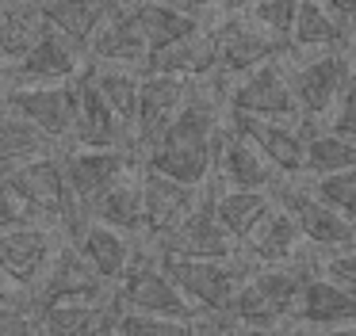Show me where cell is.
Listing matches in <instances>:
<instances>
[{"label": "cell", "instance_id": "cell-41", "mask_svg": "<svg viewBox=\"0 0 356 336\" xmlns=\"http://www.w3.org/2000/svg\"><path fill=\"white\" fill-rule=\"evenodd\" d=\"M318 336H356V325H341V328H325Z\"/></svg>", "mask_w": 356, "mask_h": 336}, {"label": "cell", "instance_id": "cell-5", "mask_svg": "<svg viewBox=\"0 0 356 336\" xmlns=\"http://www.w3.org/2000/svg\"><path fill=\"white\" fill-rule=\"evenodd\" d=\"M108 298V283L77 256L73 244H58L54 260L47 264L42 279L35 283V290L27 294L31 310H47V305H62V302H104Z\"/></svg>", "mask_w": 356, "mask_h": 336}, {"label": "cell", "instance_id": "cell-18", "mask_svg": "<svg viewBox=\"0 0 356 336\" xmlns=\"http://www.w3.org/2000/svg\"><path fill=\"white\" fill-rule=\"evenodd\" d=\"M215 176L230 183V191H272L276 187L272 165L249 142H241L238 134H230V130H222V142H218Z\"/></svg>", "mask_w": 356, "mask_h": 336}, {"label": "cell", "instance_id": "cell-17", "mask_svg": "<svg viewBox=\"0 0 356 336\" xmlns=\"http://www.w3.org/2000/svg\"><path fill=\"white\" fill-rule=\"evenodd\" d=\"M134 27H138L142 42H146V58L157 50L192 38L200 27H207L203 15H211L215 8H192V4H131Z\"/></svg>", "mask_w": 356, "mask_h": 336}, {"label": "cell", "instance_id": "cell-12", "mask_svg": "<svg viewBox=\"0 0 356 336\" xmlns=\"http://www.w3.org/2000/svg\"><path fill=\"white\" fill-rule=\"evenodd\" d=\"M134 153H88V149H77V153H65L62 157V176H65V187H70L77 210L88 218V206L111 191L119 180H127V172H134Z\"/></svg>", "mask_w": 356, "mask_h": 336}, {"label": "cell", "instance_id": "cell-8", "mask_svg": "<svg viewBox=\"0 0 356 336\" xmlns=\"http://www.w3.org/2000/svg\"><path fill=\"white\" fill-rule=\"evenodd\" d=\"M4 111L16 119L31 122L39 134H47L50 142H65L73 134V111H77V81L58 84V88H12L0 92Z\"/></svg>", "mask_w": 356, "mask_h": 336}, {"label": "cell", "instance_id": "cell-28", "mask_svg": "<svg viewBox=\"0 0 356 336\" xmlns=\"http://www.w3.org/2000/svg\"><path fill=\"white\" fill-rule=\"evenodd\" d=\"M307 279H310V267L307 264H284V267H261V271L249 279V287H253L257 294L272 305V310H280L287 321H291L295 302H299Z\"/></svg>", "mask_w": 356, "mask_h": 336}, {"label": "cell", "instance_id": "cell-44", "mask_svg": "<svg viewBox=\"0 0 356 336\" xmlns=\"http://www.w3.org/2000/svg\"><path fill=\"white\" fill-rule=\"evenodd\" d=\"M0 111H4V103H0Z\"/></svg>", "mask_w": 356, "mask_h": 336}, {"label": "cell", "instance_id": "cell-40", "mask_svg": "<svg viewBox=\"0 0 356 336\" xmlns=\"http://www.w3.org/2000/svg\"><path fill=\"white\" fill-rule=\"evenodd\" d=\"M222 336H287V333H257V328H241V325H222Z\"/></svg>", "mask_w": 356, "mask_h": 336}, {"label": "cell", "instance_id": "cell-13", "mask_svg": "<svg viewBox=\"0 0 356 336\" xmlns=\"http://www.w3.org/2000/svg\"><path fill=\"white\" fill-rule=\"evenodd\" d=\"M138 191H142V241H157V244L169 233H177L195 214V206L203 203L195 187H180V183L154 172H142Z\"/></svg>", "mask_w": 356, "mask_h": 336}, {"label": "cell", "instance_id": "cell-25", "mask_svg": "<svg viewBox=\"0 0 356 336\" xmlns=\"http://www.w3.org/2000/svg\"><path fill=\"white\" fill-rule=\"evenodd\" d=\"M39 15L47 23V31H54L58 38L73 46V50L85 58L88 46H92L96 31H100L108 4H39Z\"/></svg>", "mask_w": 356, "mask_h": 336}, {"label": "cell", "instance_id": "cell-21", "mask_svg": "<svg viewBox=\"0 0 356 336\" xmlns=\"http://www.w3.org/2000/svg\"><path fill=\"white\" fill-rule=\"evenodd\" d=\"M299 249H302V237L295 229V221L272 203V210L261 218V226L245 237V256L257 260L261 267H284V264H295L299 260Z\"/></svg>", "mask_w": 356, "mask_h": 336}, {"label": "cell", "instance_id": "cell-26", "mask_svg": "<svg viewBox=\"0 0 356 336\" xmlns=\"http://www.w3.org/2000/svg\"><path fill=\"white\" fill-rule=\"evenodd\" d=\"M58 145L50 142L47 134L31 126V122L16 119V115L0 111V176L12 172V168H24L31 160H42V157H54Z\"/></svg>", "mask_w": 356, "mask_h": 336}, {"label": "cell", "instance_id": "cell-16", "mask_svg": "<svg viewBox=\"0 0 356 336\" xmlns=\"http://www.w3.org/2000/svg\"><path fill=\"white\" fill-rule=\"evenodd\" d=\"M88 58L92 65L104 69H127L134 73L146 65V42H142L138 27H134V12L131 4H108V15H104L100 31H96L92 46H88Z\"/></svg>", "mask_w": 356, "mask_h": 336}, {"label": "cell", "instance_id": "cell-27", "mask_svg": "<svg viewBox=\"0 0 356 336\" xmlns=\"http://www.w3.org/2000/svg\"><path fill=\"white\" fill-rule=\"evenodd\" d=\"M42 31L47 23L39 15V4H0V65H16Z\"/></svg>", "mask_w": 356, "mask_h": 336}, {"label": "cell", "instance_id": "cell-1", "mask_svg": "<svg viewBox=\"0 0 356 336\" xmlns=\"http://www.w3.org/2000/svg\"><path fill=\"white\" fill-rule=\"evenodd\" d=\"M157 256V252H154ZM161 275L177 287V294L192 305L203 317H218L222 321L226 305L234 302V294L245 283V264L230 260V264H215V260H172V256H157Z\"/></svg>", "mask_w": 356, "mask_h": 336}, {"label": "cell", "instance_id": "cell-6", "mask_svg": "<svg viewBox=\"0 0 356 336\" xmlns=\"http://www.w3.org/2000/svg\"><path fill=\"white\" fill-rule=\"evenodd\" d=\"M353 58L348 53H318V58L302 61L287 73L291 84V99L302 122H314L318 115H330L337 96L345 92L348 76H353Z\"/></svg>", "mask_w": 356, "mask_h": 336}, {"label": "cell", "instance_id": "cell-38", "mask_svg": "<svg viewBox=\"0 0 356 336\" xmlns=\"http://www.w3.org/2000/svg\"><path fill=\"white\" fill-rule=\"evenodd\" d=\"M24 226H39V221H35L31 210H27V206L8 191V183L0 180V233H8V229H24Z\"/></svg>", "mask_w": 356, "mask_h": 336}, {"label": "cell", "instance_id": "cell-15", "mask_svg": "<svg viewBox=\"0 0 356 336\" xmlns=\"http://www.w3.org/2000/svg\"><path fill=\"white\" fill-rule=\"evenodd\" d=\"M73 142L88 153H131V130L108 111L100 92L85 73L77 76V111H73Z\"/></svg>", "mask_w": 356, "mask_h": 336}, {"label": "cell", "instance_id": "cell-35", "mask_svg": "<svg viewBox=\"0 0 356 336\" xmlns=\"http://www.w3.org/2000/svg\"><path fill=\"white\" fill-rule=\"evenodd\" d=\"M0 336H42L39 313L31 310V302H27V298L0 302Z\"/></svg>", "mask_w": 356, "mask_h": 336}, {"label": "cell", "instance_id": "cell-4", "mask_svg": "<svg viewBox=\"0 0 356 336\" xmlns=\"http://www.w3.org/2000/svg\"><path fill=\"white\" fill-rule=\"evenodd\" d=\"M276 199V206L295 221L299 237L314 249H330V252H348L356 249V226H348L341 214H333L325 203H318L310 195V187L302 183H284V187H272L268 191Z\"/></svg>", "mask_w": 356, "mask_h": 336}, {"label": "cell", "instance_id": "cell-7", "mask_svg": "<svg viewBox=\"0 0 356 336\" xmlns=\"http://www.w3.org/2000/svg\"><path fill=\"white\" fill-rule=\"evenodd\" d=\"M192 92H195L192 84L177 81V76H157V73L138 76V107H134L131 145L142 153V157L157 145V137L165 134V126L184 111V103L192 99Z\"/></svg>", "mask_w": 356, "mask_h": 336}, {"label": "cell", "instance_id": "cell-42", "mask_svg": "<svg viewBox=\"0 0 356 336\" xmlns=\"http://www.w3.org/2000/svg\"><path fill=\"white\" fill-rule=\"evenodd\" d=\"M12 298H16V294H12V290L4 287V283H0V302H12Z\"/></svg>", "mask_w": 356, "mask_h": 336}, {"label": "cell", "instance_id": "cell-43", "mask_svg": "<svg viewBox=\"0 0 356 336\" xmlns=\"http://www.w3.org/2000/svg\"><path fill=\"white\" fill-rule=\"evenodd\" d=\"M200 336H222V325H215V328H207V333H200Z\"/></svg>", "mask_w": 356, "mask_h": 336}, {"label": "cell", "instance_id": "cell-10", "mask_svg": "<svg viewBox=\"0 0 356 336\" xmlns=\"http://www.w3.org/2000/svg\"><path fill=\"white\" fill-rule=\"evenodd\" d=\"M58 252V233L47 226H24L0 233V283L31 294L35 283L42 279L47 264Z\"/></svg>", "mask_w": 356, "mask_h": 336}, {"label": "cell", "instance_id": "cell-29", "mask_svg": "<svg viewBox=\"0 0 356 336\" xmlns=\"http://www.w3.org/2000/svg\"><path fill=\"white\" fill-rule=\"evenodd\" d=\"M85 76L92 81V88L100 92V99L108 103V111L123 122L127 130L134 126V107H138V73L127 69H104V65H88Z\"/></svg>", "mask_w": 356, "mask_h": 336}, {"label": "cell", "instance_id": "cell-2", "mask_svg": "<svg viewBox=\"0 0 356 336\" xmlns=\"http://www.w3.org/2000/svg\"><path fill=\"white\" fill-rule=\"evenodd\" d=\"M115 305L127 313H146V317H165V321H207L203 313H195L192 305L177 294V287L161 275L154 249L134 252V264L127 267V275L119 279Z\"/></svg>", "mask_w": 356, "mask_h": 336}, {"label": "cell", "instance_id": "cell-3", "mask_svg": "<svg viewBox=\"0 0 356 336\" xmlns=\"http://www.w3.org/2000/svg\"><path fill=\"white\" fill-rule=\"evenodd\" d=\"M226 107L230 115H245V119H264V122H299L291 99V84H287V69L276 61H264L253 73L238 76L226 88Z\"/></svg>", "mask_w": 356, "mask_h": 336}, {"label": "cell", "instance_id": "cell-31", "mask_svg": "<svg viewBox=\"0 0 356 336\" xmlns=\"http://www.w3.org/2000/svg\"><path fill=\"white\" fill-rule=\"evenodd\" d=\"M111 302H62V305H47L39 310V328L42 336H81L104 317Z\"/></svg>", "mask_w": 356, "mask_h": 336}, {"label": "cell", "instance_id": "cell-24", "mask_svg": "<svg viewBox=\"0 0 356 336\" xmlns=\"http://www.w3.org/2000/svg\"><path fill=\"white\" fill-rule=\"evenodd\" d=\"M211 210H215V221L234 244L238 241L245 244V237L272 210V195L268 191H218V195H211Z\"/></svg>", "mask_w": 356, "mask_h": 336}, {"label": "cell", "instance_id": "cell-30", "mask_svg": "<svg viewBox=\"0 0 356 336\" xmlns=\"http://www.w3.org/2000/svg\"><path fill=\"white\" fill-rule=\"evenodd\" d=\"M356 168V142H345L337 134H318L307 122V176H337Z\"/></svg>", "mask_w": 356, "mask_h": 336}, {"label": "cell", "instance_id": "cell-36", "mask_svg": "<svg viewBox=\"0 0 356 336\" xmlns=\"http://www.w3.org/2000/svg\"><path fill=\"white\" fill-rule=\"evenodd\" d=\"M333 119H330V130L325 134H337V137H345V142H356V69H353V76H348V84H345V92L337 96V103H333Z\"/></svg>", "mask_w": 356, "mask_h": 336}, {"label": "cell", "instance_id": "cell-32", "mask_svg": "<svg viewBox=\"0 0 356 336\" xmlns=\"http://www.w3.org/2000/svg\"><path fill=\"white\" fill-rule=\"evenodd\" d=\"M222 325L218 317H207V321H165V317H146V313H127L119 310L115 317V328L119 336H200L207 328Z\"/></svg>", "mask_w": 356, "mask_h": 336}, {"label": "cell", "instance_id": "cell-11", "mask_svg": "<svg viewBox=\"0 0 356 336\" xmlns=\"http://www.w3.org/2000/svg\"><path fill=\"white\" fill-rule=\"evenodd\" d=\"M4 73H8L12 88H58V84H73L81 76V53L65 38H58L54 31H42L31 50Z\"/></svg>", "mask_w": 356, "mask_h": 336}, {"label": "cell", "instance_id": "cell-34", "mask_svg": "<svg viewBox=\"0 0 356 336\" xmlns=\"http://www.w3.org/2000/svg\"><path fill=\"white\" fill-rule=\"evenodd\" d=\"M241 12H245V19L253 23L261 35H268L272 42H280V46L287 50V38H291V19H295V4L272 0V4H245Z\"/></svg>", "mask_w": 356, "mask_h": 336}, {"label": "cell", "instance_id": "cell-14", "mask_svg": "<svg viewBox=\"0 0 356 336\" xmlns=\"http://www.w3.org/2000/svg\"><path fill=\"white\" fill-rule=\"evenodd\" d=\"M215 195V191H211ZM211 195H203V203L195 206V214L169 233L161 244H157V256H172V260H215V264H230L234 260V241L222 233V226L215 221V210H211Z\"/></svg>", "mask_w": 356, "mask_h": 336}, {"label": "cell", "instance_id": "cell-37", "mask_svg": "<svg viewBox=\"0 0 356 336\" xmlns=\"http://www.w3.org/2000/svg\"><path fill=\"white\" fill-rule=\"evenodd\" d=\"M322 279L333 283V287H341L345 294L356 298V249L348 252H330V260L322 264Z\"/></svg>", "mask_w": 356, "mask_h": 336}, {"label": "cell", "instance_id": "cell-33", "mask_svg": "<svg viewBox=\"0 0 356 336\" xmlns=\"http://www.w3.org/2000/svg\"><path fill=\"white\" fill-rule=\"evenodd\" d=\"M310 195H314L318 203H325L333 214H341L348 226H356V168L314 180L310 183Z\"/></svg>", "mask_w": 356, "mask_h": 336}, {"label": "cell", "instance_id": "cell-23", "mask_svg": "<svg viewBox=\"0 0 356 336\" xmlns=\"http://www.w3.org/2000/svg\"><path fill=\"white\" fill-rule=\"evenodd\" d=\"M88 221L104 229H115L127 241H142V191L138 180H119L111 191H104L92 206H88Z\"/></svg>", "mask_w": 356, "mask_h": 336}, {"label": "cell", "instance_id": "cell-39", "mask_svg": "<svg viewBox=\"0 0 356 336\" xmlns=\"http://www.w3.org/2000/svg\"><path fill=\"white\" fill-rule=\"evenodd\" d=\"M115 317H119V305H115V298H111V305L104 310V317L96 321L88 333H81V336H119V328H115Z\"/></svg>", "mask_w": 356, "mask_h": 336}, {"label": "cell", "instance_id": "cell-22", "mask_svg": "<svg viewBox=\"0 0 356 336\" xmlns=\"http://www.w3.org/2000/svg\"><path fill=\"white\" fill-rule=\"evenodd\" d=\"M291 317L302 321V325H314V328L356 325V298L345 294L341 287H333V283H325L322 275H310Z\"/></svg>", "mask_w": 356, "mask_h": 336}, {"label": "cell", "instance_id": "cell-20", "mask_svg": "<svg viewBox=\"0 0 356 336\" xmlns=\"http://www.w3.org/2000/svg\"><path fill=\"white\" fill-rule=\"evenodd\" d=\"M134 252H138L134 241H127L123 233H115V229L96 226V221H88V226L81 229V237H77V256L85 260L108 287L127 275V267L134 264Z\"/></svg>", "mask_w": 356, "mask_h": 336}, {"label": "cell", "instance_id": "cell-9", "mask_svg": "<svg viewBox=\"0 0 356 336\" xmlns=\"http://www.w3.org/2000/svg\"><path fill=\"white\" fill-rule=\"evenodd\" d=\"M230 134L249 142L272 172L284 176H302L307 168V122H264V119H245V115H230Z\"/></svg>", "mask_w": 356, "mask_h": 336}, {"label": "cell", "instance_id": "cell-19", "mask_svg": "<svg viewBox=\"0 0 356 336\" xmlns=\"http://www.w3.org/2000/svg\"><path fill=\"white\" fill-rule=\"evenodd\" d=\"M287 50H314V53H348V42L341 19L333 15L330 4H295V19H291V38H287Z\"/></svg>", "mask_w": 356, "mask_h": 336}]
</instances>
